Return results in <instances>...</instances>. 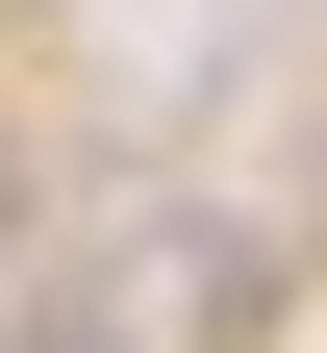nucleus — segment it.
<instances>
[]
</instances>
